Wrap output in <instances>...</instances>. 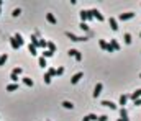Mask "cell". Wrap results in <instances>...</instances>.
Wrapping results in <instances>:
<instances>
[{
	"label": "cell",
	"instance_id": "obj_1",
	"mask_svg": "<svg viewBox=\"0 0 141 121\" xmlns=\"http://www.w3.org/2000/svg\"><path fill=\"white\" fill-rule=\"evenodd\" d=\"M90 12V15H92V18H97L98 21H104V15H102L100 12H98L97 8H92V10H89Z\"/></svg>",
	"mask_w": 141,
	"mask_h": 121
},
{
	"label": "cell",
	"instance_id": "obj_2",
	"mask_svg": "<svg viewBox=\"0 0 141 121\" xmlns=\"http://www.w3.org/2000/svg\"><path fill=\"white\" fill-rule=\"evenodd\" d=\"M133 16H135V13H133V12H126V13H120L118 20H120V21H126V20H131Z\"/></svg>",
	"mask_w": 141,
	"mask_h": 121
},
{
	"label": "cell",
	"instance_id": "obj_3",
	"mask_svg": "<svg viewBox=\"0 0 141 121\" xmlns=\"http://www.w3.org/2000/svg\"><path fill=\"white\" fill-rule=\"evenodd\" d=\"M66 36L67 38H69V39H72V41H85V39H87V38H82V36H77V34H74V33H71V31H67V33H66Z\"/></svg>",
	"mask_w": 141,
	"mask_h": 121
},
{
	"label": "cell",
	"instance_id": "obj_4",
	"mask_svg": "<svg viewBox=\"0 0 141 121\" xmlns=\"http://www.w3.org/2000/svg\"><path fill=\"white\" fill-rule=\"evenodd\" d=\"M80 20H82V23H84V21H89V20H92L90 12H89V10H82V12H80Z\"/></svg>",
	"mask_w": 141,
	"mask_h": 121
},
{
	"label": "cell",
	"instance_id": "obj_5",
	"mask_svg": "<svg viewBox=\"0 0 141 121\" xmlns=\"http://www.w3.org/2000/svg\"><path fill=\"white\" fill-rule=\"evenodd\" d=\"M69 56H72L75 61H82V54L77 49H69Z\"/></svg>",
	"mask_w": 141,
	"mask_h": 121
},
{
	"label": "cell",
	"instance_id": "obj_6",
	"mask_svg": "<svg viewBox=\"0 0 141 121\" xmlns=\"http://www.w3.org/2000/svg\"><path fill=\"white\" fill-rule=\"evenodd\" d=\"M84 77V72H77L75 75H72V79H71V84H77L80 79Z\"/></svg>",
	"mask_w": 141,
	"mask_h": 121
},
{
	"label": "cell",
	"instance_id": "obj_7",
	"mask_svg": "<svg viewBox=\"0 0 141 121\" xmlns=\"http://www.w3.org/2000/svg\"><path fill=\"white\" fill-rule=\"evenodd\" d=\"M128 98H131L133 102H135V100H138V98H141V88H138V90H135L131 93V95H128Z\"/></svg>",
	"mask_w": 141,
	"mask_h": 121
},
{
	"label": "cell",
	"instance_id": "obj_8",
	"mask_svg": "<svg viewBox=\"0 0 141 121\" xmlns=\"http://www.w3.org/2000/svg\"><path fill=\"white\" fill-rule=\"evenodd\" d=\"M102 88H104V85H102V84H97V85H95V90H94V98H97V96L102 93Z\"/></svg>",
	"mask_w": 141,
	"mask_h": 121
},
{
	"label": "cell",
	"instance_id": "obj_9",
	"mask_svg": "<svg viewBox=\"0 0 141 121\" xmlns=\"http://www.w3.org/2000/svg\"><path fill=\"white\" fill-rule=\"evenodd\" d=\"M46 20H48V21H49V23H51V25H56V23H57V20H56V16H54V15H53V13H46Z\"/></svg>",
	"mask_w": 141,
	"mask_h": 121
},
{
	"label": "cell",
	"instance_id": "obj_10",
	"mask_svg": "<svg viewBox=\"0 0 141 121\" xmlns=\"http://www.w3.org/2000/svg\"><path fill=\"white\" fill-rule=\"evenodd\" d=\"M128 95H125V93H123L122 96H120V102H118V105H122V108H125V105H126V102H128Z\"/></svg>",
	"mask_w": 141,
	"mask_h": 121
},
{
	"label": "cell",
	"instance_id": "obj_11",
	"mask_svg": "<svg viewBox=\"0 0 141 121\" xmlns=\"http://www.w3.org/2000/svg\"><path fill=\"white\" fill-rule=\"evenodd\" d=\"M108 23H110V28H112L113 31H116V30H118V23H116V20H115V18H112V16H110Z\"/></svg>",
	"mask_w": 141,
	"mask_h": 121
},
{
	"label": "cell",
	"instance_id": "obj_12",
	"mask_svg": "<svg viewBox=\"0 0 141 121\" xmlns=\"http://www.w3.org/2000/svg\"><path fill=\"white\" fill-rule=\"evenodd\" d=\"M102 105L104 106H108L110 110H116V105L113 102H108V100H104V102H102Z\"/></svg>",
	"mask_w": 141,
	"mask_h": 121
},
{
	"label": "cell",
	"instance_id": "obj_13",
	"mask_svg": "<svg viewBox=\"0 0 141 121\" xmlns=\"http://www.w3.org/2000/svg\"><path fill=\"white\" fill-rule=\"evenodd\" d=\"M46 47H48V51H49V53H56V44H54V43H51V41H48V43H46Z\"/></svg>",
	"mask_w": 141,
	"mask_h": 121
},
{
	"label": "cell",
	"instance_id": "obj_14",
	"mask_svg": "<svg viewBox=\"0 0 141 121\" xmlns=\"http://www.w3.org/2000/svg\"><path fill=\"white\" fill-rule=\"evenodd\" d=\"M110 46L113 47V51H120V44L116 39H110Z\"/></svg>",
	"mask_w": 141,
	"mask_h": 121
},
{
	"label": "cell",
	"instance_id": "obj_15",
	"mask_svg": "<svg viewBox=\"0 0 141 121\" xmlns=\"http://www.w3.org/2000/svg\"><path fill=\"white\" fill-rule=\"evenodd\" d=\"M13 38H15V39H16V43H18V46H22V44L25 43V39H23V36H22V34H20V33H16V34H15V36H13Z\"/></svg>",
	"mask_w": 141,
	"mask_h": 121
},
{
	"label": "cell",
	"instance_id": "obj_16",
	"mask_svg": "<svg viewBox=\"0 0 141 121\" xmlns=\"http://www.w3.org/2000/svg\"><path fill=\"white\" fill-rule=\"evenodd\" d=\"M120 118L128 119V111H126V108H120Z\"/></svg>",
	"mask_w": 141,
	"mask_h": 121
},
{
	"label": "cell",
	"instance_id": "obj_17",
	"mask_svg": "<svg viewBox=\"0 0 141 121\" xmlns=\"http://www.w3.org/2000/svg\"><path fill=\"white\" fill-rule=\"evenodd\" d=\"M98 46H100L102 51H107V47H108V43H107L105 39H100V41H98Z\"/></svg>",
	"mask_w": 141,
	"mask_h": 121
},
{
	"label": "cell",
	"instance_id": "obj_18",
	"mask_svg": "<svg viewBox=\"0 0 141 121\" xmlns=\"http://www.w3.org/2000/svg\"><path fill=\"white\" fill-rule=\"evenodd\" d=\"M15 90H18V84H10V85H7V92H15Z\"/></svg>",
	"mask_w": 141,
	"mask_h": 121
},
{
	"label": "cell",
	"instance_id": "obj_19",
	"mask_svg": "<svg viewBox=\"0 0 141 121\" xmlns=\"http://www.w3.org/2000/svg\"><path fill=\"white\" fill-rule=\"evenodd\" d=\"M23 84H25V85H28V87H33V84H35V82H33L30 77H23Z\"/></svg>",
	"mask_w": 141,
	"mask_h": 121
},
{
	"label": "cell",
	"instance_id": "obj_20",
	"mask_svg": "<svg viewBox=\"0 0 141 121\" xmlns=\"http://www.w3.org/2000/svg\"><path fill=\"white\" fill-rule=\"evenodd\" d=\"M30 39H31V44L36 47V46H38V41H39V38H38L36 34H31V38H30Z\"/></svg>",
	"mask_w": 141,
	"mask_h": 121
},
{
	"label": "cell",
	"instance_id": "obj_21",
	"mask_svg": "<svg viewBox=\"0 0 141 121\" xmlns=\"http://www.w3.org/2000/svg\"><path fill=\"white\" fill-rule=\"evenodd\" d=\"M28 51H30V53H31V56H35V54H38V53H36V51H38V49H36V47H35V46H33V44H31V43H30V44H28Z\"/></svg>",
	"mask_w": 141,
	"mask_h": 121
},
{
	"label": "cell",
	"instance_id": "obj_22",
	"mask_svg": "<svg viewBox=\"0 0 141 121\" xmlns=\"http://www.w3.org/2000/svg\"><path fill=\"white\" fill-rule=\"evenodd\" d=\"M63 106H64L66 110H72V108H74V105H72L71 102H67V100H66V102H63Z\"/></svg>",
	"mask_w": 141,
	"mask_h": 121
},
{
	"label": "cell",
	"instance_id": "obj_23",
	"mask_svg": "<svg viewBox=\"0 0 141 121\" xmlns=\"http://www.w3.org/2000/svg\"><path fill=\"white\" fill-rule=\"evenodd\" d=\"M38 62H39V67H43V69H44V67H46V65H48V64H46V59H44L43 56H41L39 59H38Z\"/></svg>",
	"mask_w": 141,
	"mask_h": 121
},
{
	"label": "cell",
	"instance_id": "obj_24",
	"mask_svg": "<svg viewBox=\"0 0 141 121\" xmlns=\"http://www.w3.org/2000/svg\"><path fill=\"white\" fill-rule=\"evenodd\" d=\"M10 43H12V47H13V49H18V43H16V39H15V38H10Z\"/></svg>",
	"mask_w": 141,
	"mask_h": 121
},
{
	"label": "cell",
	"instance_id": "obj_25",
	"mask_svg": "<svg viewBox=\"0 0 141 121\" xmlns=\"http://www.w3.org/2000/svg\"><path fill=\"white\" fill-rule=\"evenodd\" d=\"M7 59H8V56H7V54H0V65H3V64H5Z\"/></svg>",
	"mask_w": 141,
	"mask_h": 121
},
{
	"label": "cell",
	"instance_id": "obj_26",
	"mask_svg": "<svg viewBox=\"0 0 141 121\" xmlns=\"http://www.w3.org/2000/svg\"><path fill=\"white\" fill-rule=\"evenodd\" d=\"M46 74H49V77H51V79H53V77H56V69H53V67H51V69H48V72H46Z\"/></svg>",
	"mask_w": 141,
	"mask_h": 121
},
{
	"label": "cell",
	"instance_id": "obj_27",
	"mask_svg": "<svg viewBox=\"0 0 141 121\" xmlns=\"http://www.w3.org/2000/svg\"><path fill=\"white\" fill-rule=\"evenodd\" d=\"M46 43H48V41L39 39V41H38V46H36V49H38V47H46Z\"/></svg>",
	"mask_w": 141,
	"mask_h": 121
},
{
	"label": "cell",
	"instance_id": "obj_28",
	"mask_svg": "<svg viewBox=\"0 0 141 121\" xmlns=\"http://www.w3.org/2000/svg\"><path fill=\"white\" fill-rule=\"evenodd\" d=\"M125 43L126 44H131V34H130V33L125 34Z\"/></svg>",
	"mask_w": 141,
	"mask_h": 121
},
{
	"label": "cell",
	"instance_id": "obj_29",
	"mask_svg": "<svg viewBox=\"0 0 141 121\" xmlns=\"http://www.w3.org/2000/svg\"><path fill=\"white\" fill-rule=\"evenodd\" d=\"M22 67H15V69H13V70H12V74H15V75H20V74H22Z\"/></svg>",
	"mask_w": 141,
	"mask_h": 121
},
{
	"label": "cell",
	"instance_id": "obj_30",
	"mask_svg": "<svg viewBox=\"0 0 141 121\" xmlns=\"http://www.w3.org/2000/svg\"><path fill=\"white\" fill-rule=\"evenodd\" d=\"M43 80H44V84H49V82H51V77H49V74H44Z\"/></svg>",
	"mask_w": 141,
	"mask_h": 121
},
{
	"label": "cell",
	"instance_id": "obj_31",
	"mask_svg": "<svg viewBox=\"0 0 141 121\" xmlns=\"http://www.w3.org/2000/svg\"><path fill=\"white\" fill-rule=\"evenodd\" d=\"M10 79H12L13 84H15V82H18V75H15V74H10Z\"/></svg>",
	"mask_w": 141,
	"mask_h": 121
},
{
	"label": "cell",
	"instance_id": "obj_32",
	"mask_svg": "<svg viewBox=\"0 0 141 121\" xmlns=\"http://www.w3.org/2000/svg\"><path fill=\"white\" fill-rule=\"evenodd\" d=\"M51 56H54V54L49 53V51H44V53H43V57H44V59H46V57H51Z\"/></svg>",
	"mask_w": 141,
	"mask_h": 121
},
{
	"label": "cell",
	"instance_id": "obj_33",
	"mask_svg": "<svg viewBox=\"0 0 141 121\" xmlns=\"http://www.w3.org/2000/svg\"><path fill=\"white\" fill-rule=\"evenodd\" d=\"M20 13H22V10H20V8H15L12 15H13V16H20Z\"/></svg>",
	"mask_w": 141,
	"mask_h": 121
},
{
	"label": "cell",
	"instance_id": "obj_34",
	"mask_svg": "<svg viewBox=\"0 0 141 121\" xmlns=\"http://www.w3.org/2000/svg\"><path fill=\"white\" fill-rule=\"evenodd\" d=\"M87 118H89V121H97V118H98V116H97V115H89Z\"/></svg>",
	"mask_w": 141,
	"mask_h": 121
},
{
	"label": "cell",
	"instance_id": "obj_35",
	"mask_svg": "<svg viewBox=\"0 0 141 121\" xmlns=\"http://www.w3.org/2000/svg\"><path fill=\"white\" fill-rule=\"evenodd\" d=\"M63 74H64V69H63V67L56 69V75H63Z\"/></svg>",
	"mask_w": 141,
	"mask_h": 121
},
{
	"label": "cell",
	"instance_id": "obj_36",
	"mask_svg": "<svg viewBox=\"0 0 141 121\" xmlns=\"http://www.w3.org/2000/svg\"><path fill=\"white\" fill-rule=\"evenodd\" d=\"M107 118H108L107 115H102V116H98V118H97V121H107Z\"/></svg>",
	"mask_w": 141,
	"mask_h": 121
},
{
	"label": "cell",
	"instance_id": "obj_37",
	"mask_svg": "<svg viewBox=\"0 0 141 121\" xmlns=\"http://www.w3.org/2000/svg\"><path fill=\"white\" fill-rule=\"evenodd\" d=\"M80 28H82V30H84V31H89V26H87V25H85V23H80Z\"/></svg>",
	"mask_w": 141,
	"mask_h": 121
},
{
	"label": "cell",
	"instance_id": "obj_38",
	"mask_svg": "<svg viewBox=\"0 0 141 121\" xmlns=\"http://www.w3.org/2000/svg\"><path fill=\"white\" fill-rule=\"evenodd\" d=\"M107 53H115V51H113V47L110 46V43H108V47H107Z\"/></svg>",
	"mask_w": 141,
	"mask_h": 121
},
{
	"label": "cell",
	"instance_id": "obj_39",
	"mask_svg": "<svg viewBox=\"0 0 141 121\" xmlns=\"http://www.w3.org/2000/svg\"><path fill=\"white\" fill-rule=\"evenodd\" d=\"M135 105H136V106H141V98H138V100H135Z\"/></svg>",
	"mask_w": 141,
	"mask_h": 121
},
{
	"label": "cell",
	"instance_id": "obj_40",
	"mask_svg": "<svg viewBox=\"0 0 141 121\" xmlns=\"http://www.w3.org/2000/svg\"><path fill=\"white\" fill-rule=\"evenodd\" d=\"M82 121H89V118H87V116H84V118H82Z\"/></svg>",
	"mask_w": 141,
	"mask_h": 121
},
{
	"label": "cell",
	"instance_id": "obj_41",
	"mask_svg": "<svg viewBox=\"0 0 141 121\" xmlns=\"http://www.w3.org/2000/svg\"><path fill=\"white\" fill-rule=\"evenodd\" d=\"M118 121H128V119H122V118H118Z\"/></svg>",
	"mask_w": 141,
	"mask_h": 121
},
{
	"label": "cell",
	"instance_id": "obj_42",
	"mask_svg": "<svg viewBox=\"0 0 141 121\" xmlns=\"http://www.w3.org/2000/svg\"><path fill=\"white\" fill-rule=\"evenodd\" d=\"M2 3H3V2H2V0H0V7H2ZM0 13H2V10H0Z\"/></svg>",
	"mask_w": 141,
	"mask_h": 121
},
{
	"label": "cell",
	"instance_id": "obj_43",
	"mask_svg": "<svg viewBox=\"0 0 141 121\" xmlns=\"http://www.w3.org/2000/svg\"><path fill=\"white\" fill-rule=\"evenodd\" d=\"M139 79H141V74H139Z\"/></svg>",
	"mask_w": 141,
	"mask_h": 121
},
{
	"label": "cell",
	"instance_id": "obj_44",
	"mask_svg": "<svg viewBox=\"0 0 141 121\" xmlns=\"http://www.w3.org/2000/svg\"><path fill=\"white\" fill-rule=\"evenodd\" d=\"M139 36H141V33H139Z\"/></svg>",
	"mask_w": 141,
	"mask_h": 121
}]
</instances>
